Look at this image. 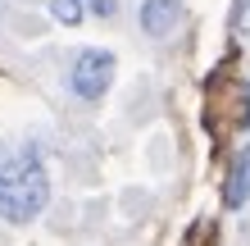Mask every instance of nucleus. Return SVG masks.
Wrapping results in <instances>:
<instances>
[{
	"instance_id": "1",
	"label": "nucleus",
	"mask_w": 250,
	"mask_h": 246,
	"mask_svg": "<svg viewBox=\"0 0 250 246\" xmlns=\"http://www.w3.org/2000/svg\"><path fill=\"white\" fill-rule=\"evenodd\" d=\"M46 205H50V173L41 151L27 141L0 146V219L32 224Z\"/></svg>"
},
{
	"instance_id": "2",
	"label": "nucleus",
	"mask_w": 250,
	"mask_h": 246,
	"mask_svg": "<svg viewBox=\"0 0 250 246\" xmlns=\"http://www.w3.org/2000/svg\"><path fill=\"white\" fill-rule=\"evenodd\" d=\"M114 55L109 50H100V46H86L78 50V60H73L68 68V87H73V96L78 100H100L114 87Z\"/></svg>"
},
{
	"instance_id": "3",
	"label": "nucleus",
	"mask_w": 250,
	"mask_h": 246,
	"mask_svg": "<svg viewBox=\"0 0 250 246\" xmlns=\"http://www.w3.org/2000/svg\"><path fill=\"white\" fill-rule=\"evenodd\" d=\"M182 23V0H141V32L164 41Z\"/></svg>"
},
{
	"instance_id": "4",
	"label": "nucleus",
	"mask_w": 250,
	"mask_h": 246,
	"mask_svg": "<svg viewBox=\"0 0 250 246\" xmlns=\"http://www.w3.org/2000/svg\"><path fill=\"white\" fill-rule=\"evenodd\" d=\"M246 201H250V146H241L237 155H232V169L223 178V205L241 210Z\"/></svg>"
},
{
	"instance_id": "5",
	"label": "nucleus",
	"mask_w": 250,
	"mask_h": 246,
	"mask_svg": "<svg viewBox=\"0 0 250 246\" xmlns=\"http://www.w3.org/2000/svg\"><path fill=\"white\" fill-rule=\"evenodd\" d=\"M82 0H50V19L55 23H64V27H78L82 23Z\"/></svg>"
},
{
	"instance_id": "6",
	"label": "nucleus",
	"mask_w": 250,
	"mask_h": 246,
	"mask_svg": "<svg viewBox=\"0 0 250 246\" xmlns=\"http://www.w3.org/2000/svg\"><path fill=\"white\" fill-rule=\"evenodd\" d=\"M232 23H237V37L250 41V0H237V9H232Z\"/></svg>"
},
{
	"instance_id": "7",
	"label": "nucleus",
	"mask_w": 250,
	"mask_h": 246,
	"mask_svg": "<svg viewBox=\"0 0 250 246\" xmlns=\"http://www.w3.org/2000/svg\"><path fill=\"white\" fill-rule=\"evenodd\" d=\"M114 9H119V0H91V14L100 19H114Z\"/></svg>"
},
{
	"instance_id": "8",
	"label": "nucleus",
	"mask_w": 250,
	"mask_h": 246,
	"mask_svg": "<svg viewBox=\"0 0 250 246\" xmlns=\"http://www.w3.org/2000/svg\"><path fill=\"white\" fill-rule=\"evenodd\" d=\"M241 96H246V114H241V128L250 133V87H241Z\"/></svg>"
}]
</instances>
